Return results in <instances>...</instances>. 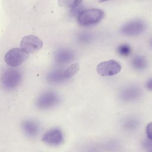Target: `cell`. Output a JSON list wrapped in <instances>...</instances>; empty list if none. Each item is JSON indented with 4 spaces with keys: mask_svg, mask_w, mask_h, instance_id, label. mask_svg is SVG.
Masks as SVG:
<instances>
[{
    "mask_svg": "<svg viewBox=\"0 0 152 152\" xmlns=\"http://www.w3.org/2000/svg\"><path fill=\"white\" fill-rule=\"evenodd\" d=\"M29 55L22 49L15 48L8 50L4 56L5 62L11 67H17L23 64Z\"/></svg>",
    "mask_w": 152,
    "mask_h": 152,
    "instance_id": "1",
    "label": "cell"
},
{
    "mask_svg": "<svg viewBox=\"0 0 152 152\" xmlns=\"http://www.w3.org/2000/svg\"><path fill=\"white\" fill-rule=\"evenodd\" d=\"M103 17V12L96 8L83 11L78 17V22L82 26H89L99 23Z\"/></svg>",
    "mask_w": 152,
    "mask_h": 152,
    "instance_id": "2",
    "label": "cell"
},
{
    "mask_svg": "<svg viewBox=\"0 0 152 152\" xmlns=\"http://www.w3.org/2000/svg\"><path fill=\"white\" fill-rule=\"evenodd\" d=\"M20 47L27 53H34L43 47L42 41L37 36L29 35L24 37L21 42Z\"/></svg>",
    "mask_w": 152,
    "mask_h": 152,
    "instance_id": "3",
    "label": "cell"
},
{
    "mask_svg": "<svg viewBox=\"0 0 152 152\" xmlns=\"http://www.w3.org/2000/svg\"><path fill=\"white\" fill-rule=\"evenodd\" d=\"M121 70V66L118 62L114 60L100 62L96 68L97 72L103 77L114 75L119 73Z\"/></svg>",
    "mask_w": 152,
    "mask_h": 152,
    "instance_id": "4",
    "label": "cell"
},
{
    "mask_svg": "<svg viewBox=\"0 0 152 152\" xmlns=\"http://www.w3.org/2000/svg\"><path fill=\"white\" fill-rule=\"evenodd\" d=\"M145 27L146 25L144 21L134 20L124 25L121 29V31L123 34L126 36H135L144 31Z\"/></svg>",
    "mask_w": 152,
    "mask_h": 152,
    "instance_id": "5",
    "label": "cell"
},
{
    "mask_svg": "<svg viewBox=\"0 0 152 152\" xmlns=\"http://www.w3.org/2000/svg\"><path fill=\"white\" fill-rule=\"evenodd\" d=\"M63 135L60 129L53 128L44 134L42 137L43 141L50 145H58L63 141Z\"/></svg>",
    "mask_w": 152,
    "mask_h": 152,
    "instance_id": "6",
    "label": "cell"
},
{
    "mask_svg": "<svg viewBox=\"0 0 152 152\" xmlns=\"http://www.w3.org/2000/svg\"><path fill=\"white\" fill-rule=\"evenodd\" d=\"M58 102V96L53 92H49L39 97L37 101L36 105L39 109H46L55 106Z\"/></svg>",
    "mask_w": 152,
    "mask_h": 152,
    "instance_id": "7",
    "label": "cell"
},
{
    "mask_svg": "<svg viewBox=\"0 0 152 152\" xmlns=\"http://www.w3.org/2000/svg\"><path fill=\"white\" fill-rule=\"evenodd\" d=\"M15 71H8L2 78L3 86L8 90H12L16 87L20 82V76Z\"/></svg>",
    "mask_w": 152,
    "mask_h": 152,
    "instance_id": "8",
    "label": "cell"
},
{
    "mask_svg": "<svg viewBox=\"0 0 152 152\" xmlns=\"http://www.w3.org/2000/svg\"><path fill=\"white\" fill-rule=\"evenodd\" d=\"M21 129L23 132L28 137H34L39 134V126L33 120H26L21 124Z\"/></svg>",
    "mask_w": 152,
    "mask_h": 152,
    "instance_id": "9",
    "label": "cell"
},
{
    "mask_svg": "<svg viewBox=\"0 0 152 152\" xmlns=\"http://www.w3.org/2000/svg\"><path fill=\"white\" fill-rule=\"evenodd\" d=\"M140 90L138 87L132 86L126 88L121 93V98L126 101L132 100L140 95Z\"/></svg>",
    "mask_w": 152,
    "mask_h": 152,
    "instance_id": "10",
    "label": "cell"
},
{
    "mask_svg": "<svg viewBox=\"0 0 152 152\" xmlns=\"http://www.w3.org/2000/svg\"><path fill=\"white\" fill-rule=\"evenodd\" d=\"M57 60L61 62H68L74 58V53L69 50H63L59 51L56 55Z\"/></svg>",
    "mask_w": 152,
    "mask_h": 152,
    "instance_id": "11",
    "label": "cell"
},
{
    "mask_svg": "<svg viewBox=\"0 0 152 152\" xmlns=\"http://www.w3.org/2000/svg\"><path fill=\"white\" fill-rule=\"evenodd\" d=\"M132 66L136 69H143L147 66V61L145 59L141 56H135L132 61Z\"/></svg>",
    "mask_w": 152,
    "mask_h": 152,
    "instance_id": "12",
    "label": "cell"
},
{
    "mask_svg": "<svg viewBox=\"0 0 152 152\" xmlns=\"http://www.w3.org/2000/svg\"><path fill=\"white\" fill-rule=\"evenodd\" d=\"M80 70V65L78 63H75L69 65L64 72L65 79L69 78L75 75Z\"/></svg>",
    "mask_w": 152,
    "mask_h": 152,
    "instance_id": "13",
    "label": "cell"
},
{
    "mask_svg": "<svg viewBox=\"0 0 152 152\" xmlns=\"http://www.w3.org/2000/svg\"><path fill=\"white\" fill-rule=\"evenodd\" d=\"M83 0H58V5L65 8H74L80 4Z\"/></svg>",
    "mask_w": 152,
    "mask_h": 152,
    "instance_id": "14",
    "label": "cell"
},
{
    "mask_svg": "<svg viewBox=\"0 0 152 152\" xmlns=\"http://www.w3.org/2000/svg\"><path fill=\"white\" fill-rule=\"evenodd\" d=\"M117 50L121 55L124 56H128L131 52V49L130 46L126 44H124V45H120L118 48Z\"/></svg>",
    "mask_w": 152,
    "mask_h": 152,
    "instance_id": "15",
    "label": "cell"
},
{
    "mask_svg": "<svg viewBox=\"0 0 152 152\" xmlns=\"http://www.w3.org/2000/svg\"><path fill=\"white\" fill-rule=\"evenodd\" d=\"M50 79L53 81H55V82H59L61 81L62 80H64V79H65V77H64V72H62L61 71H58V72H55L54 73L52 74Z\"/></svg>",
    "mask_w": 152,
    "mask_h": 152,
    "instance_id": "16",
    "label": "cell"
},
{
    "mask_svg": "<svg viewBox=\"0 0 152 152\" xmlns=\"http://www.w3.org/2000/svg\"><path fill=\"white\" fill-rule=\"evenodd\" d=\"M138 122L134 119H129L127 120L125 123V126L128 129H132L137 127Z\"/></svg>",
    "mask_w": 152,
    "mask_h": 152,
    "instance_id": "17",
    "label": "cell"
},
{
    "mask_svg": "<svg viewBox=\"0 0 152 152\" xmlns=\"http://www.w3.org/2000/svg\"><path fill=\"white\" fill-rule=\"evenodd\" d=\"M83 11H84L83 8V7L81 5H78L75 7H74V8H72V10H71V12H72V15L74 16H77V17H78V15Z\"/></svg>",
    "mask_w": 152,
    "mask_h": 152,
    "instance_id": "18",
    "label": "cell"
},
{
    "mask_svg": "<svg viewBox=\"0 0 152 152\" xmlns=\"http://www.w3.org/2000/svg\"><path fill=\"white\" fill-rule=\"evenodd\" d=\"M146 134L147 138L152 140V122H150L146 126Z\"/></svg>",
    "mask_w": 152,
    "mask_h": 152,
    "instance_id": "19",
    "label": "cell"
},
{
    "mask_svg": "<svg viewBox=\"0 0 152 152\" xmlns=\"http://www.w3.org/2000/svg\"><path fill=\"white\" fill-rule=\"evenodd\" d=\"M91 39V35L89 34H86V33H83L79 37V40L81 42H87Z\"/></svg>",
    "mask_w": 152,
    "mask_h": 152,
    "instance_id": "20",
    "label": "cell"
},
{
    "mask_svg": "<svg viewBox=\"0 0 152 152\" xmlns=\"http://www.w3.org/2000/svg\"><path fill=\"white\" fill-rule=\"evenodd\" d=\"M143 145L145 148L152 150V140L147 138V140H145V141L143 142Z\"/></svg>",
    "mask_w": 152,
    "mask_h": 152,
    "instance_id": "21",
    "label": "cell"
},
{
    "mask_svg": "<svg viewBox=\"0 0 152 152\" xmlns=\"http://www.w3.org/2000/svg\"><path fill=\"white\" fill-rule=\"evenodd\" d=\"M146 86L149 90L152 91V79H150V80L148 81V82L146 84Z\"/></svg>",
    "mask_w": 152,
    "mask_h": 152,
    "instance_id": "22",
    "label": "cell"
},
{
    "mask_svg": "<svg viewBox=\"0 0 152 152\" xmlns=\"http://www.w3.org/2000/svg\"><path fill=\"white\" fill-rule=\"evenodd\" d=\"M109 1V0H99V2H103L105 1Z\"/></svg>",
    "mask_w": 152,
    "mask_h": 152,
    "instance_id": "23",
    "label": "cell"
},
{
    "mask_svg": "<svg viewBox=\"0 0 152 152\" xmlns=\"http://www.w3.org/2000/svg\"><path fill=\"white\" fill-rule=\"evenodd\" d=\"M151 152H152V151H151Z\"/></svg>",
    "mask_w": 152,
    "mask_h": 152,
    "instance_id": "24",
    "label": "cell"
}]
</instances>
